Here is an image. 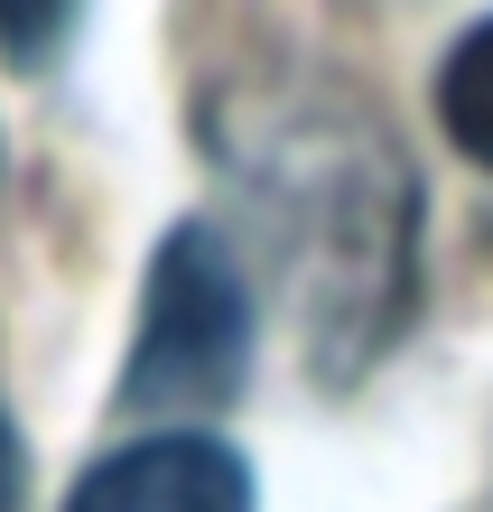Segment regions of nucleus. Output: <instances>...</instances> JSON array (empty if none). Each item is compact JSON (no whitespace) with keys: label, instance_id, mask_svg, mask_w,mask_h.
I'll list each match as a JSON object with an SVG mask.
<instances>
[{"label":"nucleus","instance_id":"obj_1","mask_svg":"<svg viewBox=\"0 0 493 512\" xmlns=\"http://www.w3.org/2000/svg\"><path fill=\"white\" fill-rule=\"evenodd\" d=\"M270 196L289 215L298 308L317 336V373H354L410 317V252H419V177L400 168L373 112L307 103L298 131L270 140Z\"/></svg>","mask_w":493,"mask_h":512},{"label":"nucleus","instance_id":"obj_2","mask_svg":"<svg viewBox=\"0 0 493 512\" xmlns=\"http://www.w3.org/2000/svg\"><path fill=\"white\" fill-rule=\"evenodd\" d=\"M242 373H252V280L214 224H177L140 289V345L121 364V410L131 419L224 410Z\"/></svg>","mask_w":493,"mask_h":512},{"label":"nucleus","instance_id":"obj_3","mask_svg":"<svg viewBox=\"0 0 493 512\" xmlns=\"http://www.w3.org/2000/svg\"><path fill=\"white\" fill-rule=\"evenodd\" d=\"M66 512H261L252 466L205 429H149L112 447L103 466H84Z\"/></svg>","mask_w":493,"mask_h":512},{"label":"nucleus","instance_id":"obj_4","mask_svg":"<svg viewBox=\"0 0 493 512\" xmlns=\"http://www.w3.org/2000/svg\"><path fill=\"white\" fill-rule=\"evenodd\" d=\"M438 122L475 168H493V19H475L438 66Z\"/></svg>","mask_w":493,"mask_h":512},{"label":"nucleus","instance_id":"obj_5","mask_svg":"<svg viewBox=\"0 0 493 512\" xmlns=\"http://www.w3.org/2000/svg\"><path fill=\"white\" fill-rule=\"evenodd\" d=\"M75 10L84 0H0V56H10V66H47V56L66 47Z\"/></svg>","mask_w":493,"mask_h":512},{"label":"nucleus","instance_id":"obj_6","mask_svg":"<svg viewBox=\"0 0 493 512\" xmlns=\"http://www.w3.org/2000/svg\"><path fill=\"white\" fill-rule=\"evenodd\" d=\"M19 503V438H10V419H0V512Z\"/></svg>","mask_w":493,"mask_h":512}]
</instances>
